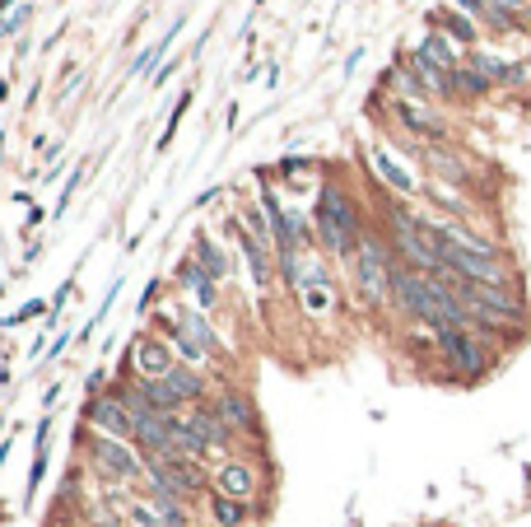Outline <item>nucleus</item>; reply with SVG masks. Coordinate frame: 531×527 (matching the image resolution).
<instances>
[{
	"label": "nucleus",
	"mask_w": 531,
	"mask_h": 527,
	"mask_svg": "<svg viewBox=\"0 0 531 527\" xmlns=\"http://www.w3.org/2000/svg\"><path fill=\"white\" fill-rule=\"evenodd\" d=\"M359 238H363V225H359L354 201L341 187H326L317 197V243L326 247V253H335V257H354Z\"/></svg>",
	"instance_id": "1"
},
{
	"label": "nucleus",
	"mask_w": 531,
	"mask_h": 527,
	"mask_svg": "<svg viewBox=\"0 0 531 527\" xmlns=\"http://www.w3.org/2000/svg\"><path fill=\"white\" fill-rule=\"evenodd\" d=\"M434 346L438 355L447 359V369H453L457 378H485L490 365H494V355H490V341L481 337V331H471V327H447V331H434Z\"/></svg>",
	"instance_id": "2"
},
{
	"label": "nucleus",
	"mask_w": 531,
	"mask_h": 527,
	"mask_svg": "<svg viewBox=\"0 0 531 527\" xmlns=\"http://www.w3.org/2000/svg\"><path fill=\"white\" fill-rule=\"evenodd\" d=\"M354 285H359V299L363 303H387L391 299V275H397V262L387 257V247L373 238V234H363L359 247H354Z\"/></svg>",
	"instance_id": "3"
},
{
	"label": "nucleus",
	"mask_w": 531,
	"mask_h": 527,
	"mask_svg": "<svg viewBox=\"0 0 531 527\" xmlns=\"http://www.w3.org/2000/svg\"><path fill=\"white\" fill-rule=\"evenodd\" d=\"M145 476H150V490L154 495H168V499H187L206 490V476L201 467H196L191 458H168V453H154L145 458Z\"/></svg>",
	"instance_id": "4"
},
{
	"label": "nucleus",
	"mask_w": 531,
	"mask_h": 527,
	"mask_svg": "<svg viewBox=\"0 0 531 527\" xmlns=\"http://www.w3.org/2000/svg\"><path fill=\"white\" fill-rule=\"evenodd\" d=\"M89 467L98 471L103 481H135V476H145V458H140L135 448H126V439H107V434L89 439Z\"/></svg>",
	"instance_id": "5"
},
{
	"label": "nucleus",
	"mask_w": 531,
	"mask_h": 527,
	"mask_svg": "<svg viewBox=\"0 0 531 527\" xmlns=\"http://www.w3.org/2000/svg\"><path fill=\"white\" fill-rule=\"evenodd\" d=\"M178 359H173V346L159 341V337H135L131 355H126V374H135V383H150V378H163L173 374Z\"/></svg>",
	"instance_id": "6"
},
{
	"label": "nucleus",
	"mask_w": 531,
	"mask_h": 527,
	"mask_svg": "<svg viewBox=\"0 0 531 527\" xmlns=\"http://www.w3.org/2000/svg\"><path fill=\"white\" fill-rule=\"evenodd\" d=\"M84 421L94 425V434H107V439H135L131 411L122 406L117 393H94L89 406H84Z\"/></svg>",
	"instance_id": "7"
},
{
	"label": "nucleus",
	"mask_w": 531,
	"mask_h": 527,
	"mask_svg": "<svg viewBox=\"0 0 531 527\" xmlns=\"http://www.w3.org/2000/svg\"><path fill=\"white\" fill-rule=\"evenodd\" d=\"M182 421H187V430L196 434V443H201V453H215V448H224V443L233 439V430L224 425V415H219V411H215L210 402L191 406V411L182 415Z\"/></svg>",
	"instance_id": "8"
},
{
	"label": "nucleus",
	"mask_w": 531,
	"mask_h": 527,
	"mask_svg": "<svg viewBox=\"0 0 531 527\" xmlns=\"http://www.w3.org/2000/svg\"><path fill=\"white\" fill-rule=\"evenodd\" d=\"M215 490L229 495V499H243V504H252V495H257V467H252V462H224L215 471Z\"/></svg>",
	"instance_id": "9"
},
{
	"label": "nucleus",
	"mask_w": 531,
	"mask_h": 527,
	"mask_svg": "<svg viewBox=\"0 0 531 527\" xmlns=\"http://www.w3.org/2000/svg\"><path fill=\"white\" fill-rule=\"evenodd\" d=\"M397 117H401V126H410L415 135H425V141H443V135H447V126H443L419 98H397Z\"/></svg>",
	"instance_id": "10"
},
{
	"label": "nucleus",
	"mask_w": 531,
	"mask_h": 527,
	"mask_svg": "<svg viewBox=\"0 0 531 527\" xmlns=\"http://www.w3.org/2000/svg\"><path fill=\"white\" fill-rule=\"evenodd\" d=\"M397 66H406L410 70V79L425 94H453V70H438V66H429L425 57H419V51H410V57H401Z\"/></svg>",
	"instance_id": "11"
},
{
	"label": "nucleus",
	"mask_w": 531,
	"mask_h": 527,
	"mask_svg": "<svg viewBox=\"0 0 531 527\" xmlns=\"http://www.w3.org/2000/svg\"><path fill=\"white\" fill-rule=\"evenodd\" d=\"M415 51H419V57H425L429 66H438V70H462V51H457V42L447 38L443 29H429L425 42H419Z\"/></svg>",
	"instance_id": "12"
},
{
	"label": "nucleus",
	"mask_w": 531,
	"mask_h": 527,
	"mask_svg": "<svg viewBox=\"0 0 531 527\" xmlns=\"http://www.w3.org/2000/svg\"><path fill=\"white\" fill-rule=\"evenodd\" d=\"M206 513H210V522H215V527H247L252 504H243V499H229V495L210 490V499H206Z\"/></svg>",
	"instance_id": "13"
},
{
	"label": "nucleus",
	"mask_w": 531,
	"mask_h": 527,
	"mask_svg": "<svg viewBox=\"0 0 531 527\" xmlns=\"http://www.w3.org/2000/svg\"><path fill=\"white\" fill-rule=\"evenodd\" d=\"M215 411L224 415V425H229L233 434H247L252 425H257V411H252V402H247L243 393H224V397L215 402Z\"/></svg>",
	"instance_id": "14"
},
{
	"label": "nucleus",
	"mask_w": 531,
	"mask_h": 527,
	"mask_svg": "<svg viewBox=\"0 0 531 527\" xmlns=\"http://www.w3.org/2000/svg\"><path fill=\"white\" fill-rule=\"evenodd\" d=\"M429 23H434V29H443L447 38H453V42H475V19H466L462 10H434L429 14Z\"/></svg>",
	"instance_id": "15"
},
{
	"label": "nucleus",
	"mask_w": 531,
	"mask_h": 527,
	"mask_svg": "<svg viewBox=\"0 0 531 527\" xmlns=\"http://www.w3.org/2000/svg\"><path fill=\"white\" fill-rule=\"evenodd\" d=\"M178 281L196 290V299H201V309H215V281L201 271V262H196V257H187V262L178 266Z\"/></svg>",
	"instance_id": "16"
},
{
	"label": "nucleus",
	"mask_w": 531,
	"mask_h": 527,
	"mask_svg": "<svg viewBox=\"0 0 531 527\" xmlns=\"http://www.w3.org/2000/svg\"><path fill=\"white\" fill-rule=\"evenodd\" d=\"M425 159H429V169H434L438 178H447V182H471V169H466L457 154H447V150H438V145H425Z\"/></svg>",
	"instance_id": "17"
},
{
	"label": "nucleus",
	"mask_w": 531,
	"mask_h": 527,
	"mask_svg": "<svg viewBox=\"0 0 531 527\" xmlns=\"http://www.w3.org/2000/svg\"><path fill=\"white\" fill-rule=\"evenodd\" d=\"M233 234H238V243H243V253H247V266H252V281L257 285H270V257H266V247L252 238L247 229H238L233 225Z\"/></svg>",
	"instance_id": "18"
},
{
	"label": "nucleus",
	"mask_w": 531,
	"mask_h": 527,
	"mask_svg": "<svg viewBox=\"0 0 531 527\" xmlns=\"http://www.w3.org/2000/svg\"><path fill=\"white\" fill-rule=\"evenodd\" d=\"M373 169H378V173H382L391 187H397V191H406V197L415 191V178H410V173H406V169H401V163L391 159L387 150H373Z\"/></svg>",
	"instance_id": "19"
},
{
	"label": "nucleus",
	"mask_w": 531,
	"mask_h": 527,
	"mask_svg": "<svg viewBox=\"0 0 531 527\" xmlns=\"http://www.w3.org/2000/svg\"><path fill=\"white\" fill-rule=\"evenodd\" d=\"M150 509H154L159 527H187V504H182V499H168V495L150 490Z\"/></svg>",
	"instance_id": "20"
},
{
	"label": "nucleus",
	"mask_w": 531,
	"mask_h": 527,
	"mask_svg": "<svg viewBox=\"0 0 531 527\" xmlns=\"http://www.w3.org/2000/svg\"><path fill=\"white\" fill-rule=\"evenodd\" d=\"M196 262H201V271L210 275V281H224V275H229V266H224V253H219V247L201 234V238H196Z\"/></svg>",
	"instance_id": "21"
},
{
	"label": "nucleus",
	"mask_w": 531,
	"mask_h": 527,
	"mask_svg": "<svg viewBox=\"0 0 531 527\" xmlns=\"http://www.w3.org/2000/svg\"><path fill=\"white\" fill-rule=\"evenodd\" d=\"M494 85L481 75V70H471V66H462V70H453V94H462V98H481V94H490Z\"/></svg>",
	"instance_id": "22"
},
{
	"label": "nucleus",
	"mask_w": 531,
	"mask_h": 527,
	"mask_svg": "<svg viewBox=\"0 0 531 527\" xmlns=\"http://www.w3.org/2000/svg\"><path fill=\"white\" fill-rule=\"evenodd\" d=\"M471 70H481L490 85H508V61H499L494 51H471Z\"/></svg>",
	"instance_id": "23"
},
{
	"label": "nucleus",
	"mask_w": 531,
	"mask_h": 527,
	"mask_svg": "<svg viewBox=\"0 0 531 527\" xmlns=\"http://www.w3.org/2000/svg\"><path fill=\"white\" fill-rule=\"evenodd\" d=\"M453 5H457L466 19H485V14H490V0H453Z\"/></svg>",
	"instance_id": "24"
},
{
	"label": "nucleus",
	"mask_w": 531,
	"mask_h": 527,
	"mask_svg": "<svg viewBox=\"0 0 531 527\" xmlns=\"http://www.w3.org/2000/svg\"><path fill=\"white\" fill-rule=\"evenodd\" d=\"M38 313H47L42 303H28V309H19V313L10 318V327H14V322H28V318H38Z\"/></svg>",
	"instance_id": "25"
},
{
	"label": "nucleus",
	"mask_w": 531,
	"mask_h": 527,
	"mask_svg": "<svg viewBox=\"0 0 531 527\" xmlns=\"http://www.w3.org/2000/svg\"><path fill=\"white\" fill-rule=\"evenodd\" d=\"M494 10H508V14H522L526 10V0H490Z\"/></svg>",
	"instance_id": "26"
},
{
	"label": "nucleus",
	"mask_w": 531,
	"mask_h": 527,
	"mask_svg": "<svg viewBox=\"0 0 531 527\" xmlns=\"http://www.w3.org/2000/svg\"><path fill=\"white\" fill-rule=\"evenodd\" d=\"M23 14H28V10H14V14H10L5 23H0V33H14V29H19V23H23Z\"/></svg>",
	"instance_id": "27"
},
{
	"label": "nucleus",
	"mask_w": 531,
	"mask_h": 527,
	"mask_svg": "<svg viewBox=\"0 0 531 527\" xmlns=\"http://www.w3.org/2000/svg\"><path fill=\"white\" fill-rule=\"evenodd\" d=\"M0 290H5V285H0Z\"/></svg>",
	"instance_id": "28"
}]
</instances>
